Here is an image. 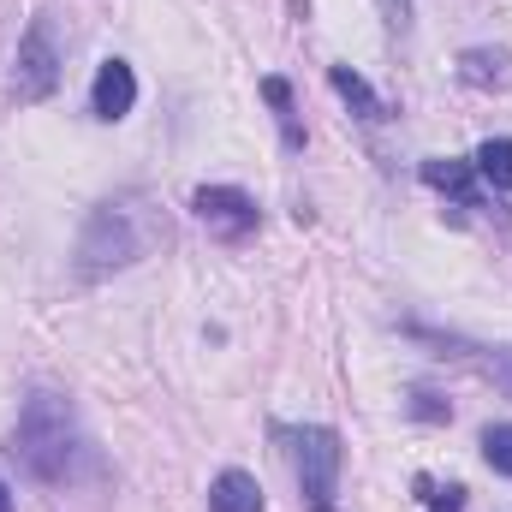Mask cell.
<instances>
[{"instance_id":"cell-16","label":"cell","mask_w":512,"mask_h":512,"mask_svg":"<svg viewBox=\"0 0 512 512\" xmlns=\"http://www.w3.org/2000/svg\"><path fill=\"white\" fill-rule=\"evenodd\" d=\"M411 411H417V417H429V423H441V417H447V405H435V393H411Z\"/></svg>"},{"instance_id":"cell-1","label":"cell","mask_w":512,"mask_h":512,"mask_svg":"<svg viewBox=\"0 0 512 512\" xmlns=\"http://www.w3.org/2000/svg\"><path fill=\"white\" fill-rule=\"evenodd\" d=\"M161 239H167L161 209H155L143 191H120V197H108V203L84 221V233H78V274H84V280L120 274L131 262H143Z\"/></svg>"},{"instance_id":"cell-5","label":"cell","mask_w":512,"mask_h":512,"mask_svg":"<svg viewBox=\"0 0 512 512\" xmlns=\"http://www.w3.org/2000/svg\"><path fill=\"white\" fill-rule=\"evenodd\" d=\"M191 209H197V221H203L215 239H251L256 221H262L256 197L239 191V185H203V191L191 197Z\"/></svg>"},{"instance_id":"cell-9","label":"cell","mask_w":512,"mask_h":512,"mask_svg":"<svg viewBox=\"0 0 512 512\" xmlns=\"http://www.w3.org/2000/svg\"><path fill=\"white\" fill-rule=\"evenodd\" d=\"M209 512H262V489L251 471H221L209 489Z\"/></svg>"},{"instance_id":"cell-7","label":"cell","mask_w":512,"mask_h":512,"mask_svg":"<svg viewBox=\"0 0 512 512\" xmlns=\"http://www.w3.org/2000/svg\"><path fill=\"white\" fill-rule=\"evenodd\" d=\"M423 185L447 191L459 209H477V167H471V161H453V155H429V161H423Z\"/></svg>"},{"instance_id":"cell-4","label":"cell","mask_w":512,"mask_h":512,"mask_svg":"<svg viewBox=\"0 0 512 512\" xmlns=\"http://www.w3.org/2000/svg\"><path fill=\"white\" fill-rule=\"evenodd\" d=\"M60 36H54V18H30L24 42H18V60H12V96L18 102H48L60 90Z\"/></svg>"},{"instance_id":"cell-17","label":"cell","mask_w":512,"mask_h":512,"mask_svg":"<svg viewBox=\"0 0 512 512\" xmlns=\"http://www.w3.org/2000/svg\"><path fill=\"white\" fill-rule=\"evenodd\" d=\"M387 6V24H393V30H405V0H382Z\"/></svg>"},{"instance_id":"cell-12","label":"cell","mask_w":512,"mask_h":512,"mask_svg":"<svg viewBox=\"0 0 512 512\" xmlns=\"http://www.w3.org/2000/svg\"><path fill=\"white\" fill-rule=\"evenodd\" d=\"M417 501L429 512H465V489H459V483H429V477H417Z\"/></svg>"},{"instance_id":"cell-2","label":"cell","mask_w":512,"mask_h":512,"mask_svg":"<svg viewBox=\"0 0 512 512\" xmlns=\"http://www.w3.org/2000/svg\"><path fill=\"white\" fill-rule=\"evenodd\" d=\"M18 459L42 477V483H72L90 459V441L78 429V411L66 393H30L24 417H18Z\"/></svg>"},{"instance_id":"cell-15","label":"cell","mask_w":512,"mask_h":512,"mask_svg":"<svg viewBox=\"0 0 512 512\" xmlns=\"http://www.w3.org/2000/svg\"><path fill=\"white\" fill-rule=\"evenodd\" d=\"M489 376H495V387H501V393L512 399V346H507V352H495V364H489Z\"/></svg>"},{"instance_id":"cell-6","label":"cell","mask_w":512,"mask_h":512,"mask_svg":"<svg viewBox=\"0 0 512 512\" xmlns=\"http://www.w3.org/2000/svg\"><path fill=\"white\" fill-rule=\"evenodd\" d=\"M131 102H137V72H131L126 60H102V72H96V84H90V108H96V120H126Z\"/></svg>"},{"instance_id":"cell-8","label":"cell","mask_w":512,"mask_h":512,"mask_svg":"<svg viewBox=\"0 0 512 512\" xmlns=\"http://www.w3.org/2000/svg\"><path fill=\"white\" fill-rule=\"evenodd\" d=\"M459 78L477 84V90H501V84H512V54L507 48H465L459 54Z\"/></svg>"},{"instance_id":"cell-10","label":"cell","mask_w":512,"mask_h":512,"mask_svg":"<svg viewBox=\"0 0 512 512\" xmlns=\"http://www.w3.org/2000/svg\"><path fill=\"white\" fill-rule=\"evenodd\" d=\"M328 78H334V90L352 102V114H358V120H370V126H376V120H387V102L370 90V84H364V78H358V72H352V66H334Z\"/></svg>"},{"instance_id":"cell-14","label":"cell","mask_w":512,"mask_h":512,"mask_svg":"<svg viewBox=\"0 0 512 512\" xmlns=\"http://www.w3.org/2000/svg\"><path fill=\"white\" fill-rule=\"evenodd\" d=\"M262 96L280 108V126H286V143H298V126H292V90L280 84V78H262Z\"/></svg>"},{"instance_id":"cell-13","label":"cell","mask_w":512,"mask_h":512,"mask_svg":"<svg viewBox=\"0 0 512 512\" xmlns=\"http://www.w3.org/2000/svg\"><path fill=\"white\" fill-rule=\"evenodd\" d=\"M483 459H489V471L512 477V423H501V429H483Z\"/></svg>"},{"instance_id":"cell-11","label":"cell","mask_w":512,"mask_h":512,"mask_svg":"<svg viewBox=\"0 0 512 512\" xmlns=\"http://www.w3.org/2000/svg\"><path fill=\"white\" fill-rule=\"evenodd\" d=\"M471 167H477V179H483L489 191H512V137H489V143L471 155Z\"/></svg>"},{"instance_id":"cell-18","label":"cell","mask_w":512,"mask_h":512,"mask_svg":"<svg viewBox=\"0 0 512 512\" xmlns=\"http://www.w3.org/2000/svg\"><path fill=\"white\" fill-rule=\"evenodd\" d=\"M0 512H12V489L6 483H0Z\"/></svg>"},{"instance_id":"cell-3","label":"cell","mask_w":512,"mask_h":512,"mask_svg":"<svg viewBox=\"0 0 512 512\" xmlns=\"http://www.w3.org/2000/svg\"><path fill=\"white\" fill-rule=\"evenodd\" d=\"M280 447H286V465L304 489L310 512H334V489H340V465H346V447L328 423H298V429H274Z\"/></svg>"}]
</instances>
